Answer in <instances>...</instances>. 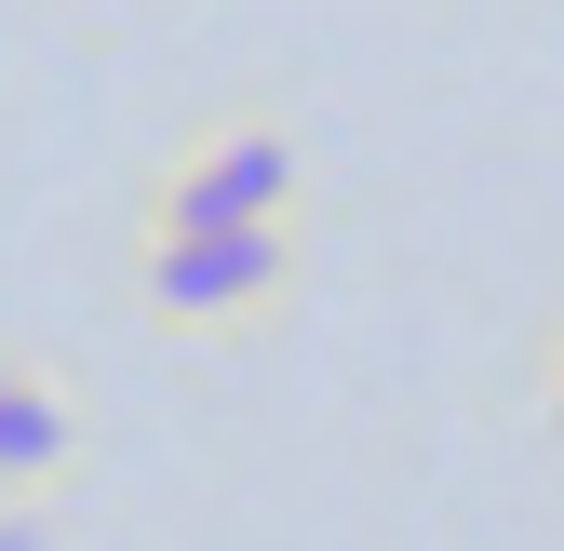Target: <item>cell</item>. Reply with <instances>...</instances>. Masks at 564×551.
<instances>
[{
	"label": "cell",
	"instance_id": "6da1fadb",
	"mask_svg": "<svg viewBox=\"0 0 564 551\" xmlns=\"http://www.w3.org/2000/svg\"><path fill=\"white\" fill-rule=\"evenodd\" d=\"M296 134H269V121H242V134H202V149L162 175V229H282L296 216Z\"/></svg>",
	"mask_w": 564,
	"mask_h": 551
},
{
	"label": "cell",
	"instance_id": "7a4b0ae2",
	"mask_svg": "<svg viewBox=\"0 0 564 551\" xmlns=\"http://www.w3.org/2000/svg\"><path fill=\"white\" fill-rule=\"evenodd\" d=\"M282 229H149V296L162 323H242L256 296H282Z\"/></svg>",
	"mask_w": 564,
	"mask_h": 551
},
{
	"label": "cell",
	"instance_id": "3957f363",
	"mask_svg": "<svg viewBox=\"0 0 564 551\" xmlns=\"http://www.w3.org/2000/svg\"><path fill=\"white\" fill-rule=\"evenodd\" d=\"M54 457H67V403H54L41 377L0 364V485H41Z\"/></svg>",
	"mask_w": 564,
	"mask_h": 551
},
{
	"label": "cell",
	"instance_id": "277c9868",
	"mask_svg": "<svg viewBox=\"0 0 564 551\" xmlns=\"http://www.w3.org/2000/svg\"><path fill=\"white\" fill-rule=\"evenodd\" d=\"M0 551H54V538H41V525H0Z\"/></svg>",
	"mask_w": 564,
	"mask_h": 551
},
{
	"label": "cell",
	"instance_id": "5b68a950",
	"mask_svg": "<svg viewBox=\"0 0 564 551\" xmlns=\"http://www.w3.org/2000/svg\"><path fill=\"white\" fill-rule=\"evenodd\" d=\"M551 403H564V350H551Z\"/></svg>",
	"mask_w": 564,
	"mask_h": 551
}]
</instances>
